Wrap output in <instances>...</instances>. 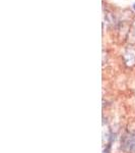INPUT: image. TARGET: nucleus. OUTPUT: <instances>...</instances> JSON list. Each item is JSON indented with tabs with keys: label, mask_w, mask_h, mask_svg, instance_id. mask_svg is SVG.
<instances>
[{
	"label": "nucleus",
	"mask_w": 135,
	"mask_h": 153,
	"mask_svg": "<svg viewBox=\"0 0 135 153\" xmlns=\"http://www.w3.org/2000/svg\"><path fill=\"white\" fill-rule=\"evenodd\" d=\"M133 8H134V9H135V3H134V4H133Z\"/></svg>",
	"instance_id": "1"
}]
</instances>
